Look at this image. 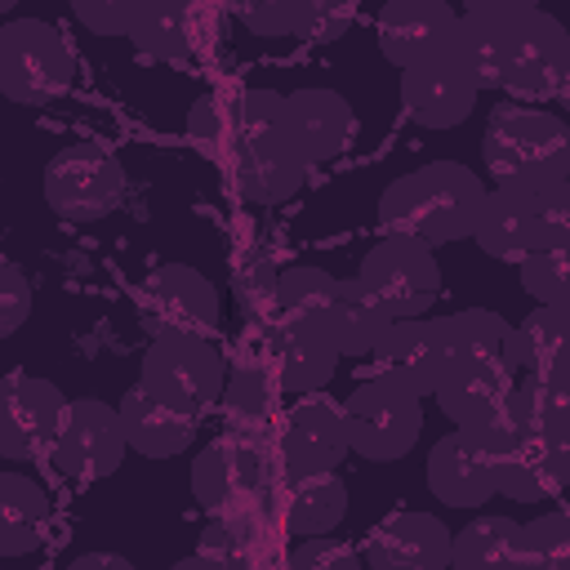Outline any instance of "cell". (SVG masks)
Instances as JSON below:
<instances>
[{"label":"cell","instance_id":"cell-22","mask_svg":"<svg viewBox=\"0 0 570 570\" xmlns=\"http://www.w3.org/2000/svg\"><path fill=\"white\" fill-rule=\"evenodd\" d=\"M272 552V517L263 512V499L214 512V521L200 530V543L191 557H183V570H245L267 561Z\"/></svg>","mask_w":570,"mask_h":570},{"label":"cell","instance_id":"cell-10","mask_svg":"<svg viewBox=\"0 0 570 570\" xmlns=\"http://www.w3.org/2000/svg\"><path fill=\"white\" fill-rule=\"evenodd\" d=\"M499 450L503 436L490 423L445 432L428 450V490L445 508H481L499 494Z\"/></svg>","mask_w":570,"mask_h":570},{"label":"cell","instance_id":"cell-45","mask_svg":"<svg viewBox=\"0 0 570 570\" xmlns=\"http://www.w3.org/2000/svg\"><path fill=\"white\" fill-rule=\"evenodd\" d=\"M27 316H31V285H27L22 267L0 258V338L18 334L27 325Z\"/></svg>","mask_w":570,"mask_h":570},{"label":"cell","instance_id":"cell-30","mask_svg":"<svg viewBox=\"0 0 570 570\" xmlns=\"http://www.w3.org/2000/svg\"><path fill=\"white\" fill-rule=\"evenodd\" d=\"M566 307L534 303L521 325H512V370L534 374V379H566V347H570V325Z\"/></svg>","mask_w":570,"mask_h":570},{"label":"cell","instance_id":"cell-27","mask_svg":"<svg viewBox=\"0 0 570 570\" xmlns=\"http://www.w3.org/2000/svg\"><path fill=\"white\" fill-rule=\"evenodd\" d=\"M285 490H281V508L276 521L285 525V534H334V525L347 517V485L338 481L334 468L321 472H285Z\"/></svg>","mask_w":570,"mask_h":570},{"label":"cell","instance_id":"cell-31","mask_svg":"<svg viewBox=\"0 0 570 570\" xmlns=\"http://www.w3.org/2000/svg\"><path fill=\"white\" fill-rule=\"evenodd\" d=\"M49 521V494L22 472H0V557H27L40 548Z\"/></svg>","mask_w":570,"mask_h":570},{"label":"cell","instance_id":"cell-37","mask_svg":"<svg viewBox=\"0 0 570 570\" xmlns=\"http://www.w3.org/2000/svg\"><path fill=\"white\" fill-rule=\"evenodd\" d=\"M570 561V517L543 512L517 530V570H561Z\"/></svg>","mask_w":570,"mask_h":570},{"label":"cell","instance_id":"cell-25","mask_svg":"<svg viewBox=\"0 0 570 570\" xmlns=\"http://www.w3.org/2000/svg\"><path fill=\"white\" fill-rule=\"evenodd\" d=\"M116 410H120V428H125L129 450H138L142 459H174L196 436V414L151 396L142 383L134 392H125Z\"/></svg>","mask_w":570,"mask_h":570},{"label":"cell","instance_id":"cell-8","mask_svg":"<svg viewBox=\"0 0 570 570\" xmlns=\"http://www.w3.org/2000/svg\"><path fill=\"white\" fill-rule=\"evenodd\" d=\"M223 374L227 365L223 352L209 343V334H160L151 338L138 365V383L187 414H200L218 401Z\"/></svg>","mask_w":570,"mask_h":570},{"label":"cell","instance_id":"cell-23","mask_svg":"<svg viewBox=\"0 0 570 570\" xmlns=\"http://www.w3.org/2000/svg\"><path fill=\"white\" fill-rule=\"evenodd\" d=\"M570 476V432L512 436L499 450V494L517 503L552 499Z\"/></svg>","mask_w":570,"mask_h":570},{"label":"cell","instance_id":"cell-6","mask_svg":"<svg viewBox=\"0 0 570 570\" xmlns=\"http://www.w3.org/2000/svg\"><path fill=\"white\" fill-rule=\"evenodd\" d=\"M76 58L67 36L53 22L40 18H18L0 27V94L9 102H53L58 94L71 89Z\"/></svg>","mask_w":570,"mask_h":570},{"label":"cell","instance_id":"cell-38","mask_svg":"<svg viewBox=\"0 0 570 570\" xmlns=\"http://www.w3.org/2000/svg\"><path fill=\"white\" fill-rule=\"evenodd\" d=\"M285 134V94L276 89H245L232 102V147H249L263 138Z\"/></svg>","mask_w":570,"mask_h":570},{"label":"cell","instance_id":"cell-47","mask_svg":"<svg viewBox=\"0 0 570 570\" xmlns=\"http://www.w3.org/2000/svg\"><path fill=\"white\" fill-rule=\"evenodd\" d=\"M463 9H476V13H499V18H521V13L539 9V0H463Z\"/></svg>","mask_w":570,"mask_h":570},{"label":"cell","instance_id":"cell-14","mask_svg":"<svg viewBox=\"0 0 570 570\" xmlns=\"http://www.w3.org/2000/svg\"><path fill=\"white\" fill-rule=\"evenodd\" d=\"M263 356L276 379V387L294 396L321 392L334 370H338V347L321 321H298V316H272L263 334Z\"/></svg>","mask_w":570,"mask_h":570},{"label":"cell","instance_id":"cell-16","mask_svg":"<svg viewBox=\"0 0 570 570\" xmlns=\"http://www.w3.org/2000/svg\"><path fill=\"white\" fill-rule=\"evenodd\" d=\"M62 392L49 379L36 374H4L0 379V459H36L49 450L58 419H62Z\"/></svg>","mask_w":570,"mask_h":570},{"label":"cell","instance_id":"cell-42","mask_svg":"<svg viewBox=\"0 0 570 570\" xmlns=\"http://www.w3.org/2000/svg\"><path fill=\"white\" fill-rule=\"evenodd\" d=\"M187 138L209 156L232 147V102H223L218 94H200L187 111Z\"/></svg>","mask_w":570,"mask_h":570},{"label":"cell","instance_id":"cell-19","mask_svg":"<svg viewBox=\"0 0 570 570\" xmlns=\"http://www.w3.org/2000/svg\"><path fill=\"white\" fill-rule=\"evenodd\" d=\"M383 374L410 383L419 396H428L445 370V316H392L370 352Z\"/></svg>","mask_w":570,"mask_h":570},{"label":"cell","instance_id":"cell-1","mask_svg":"<svg viewBox=\"0 0 570 570\" xmlns=\"http://www.w3.org/2000/svg\"><path fill=\"white\" fill-rule=\"evenodd\" d=\"M512 387V325L490 307L445 316V370L432 387L454 428H481L499 414Z\"/></svg>","mask_w":570,"mask_h":570},{"label":"cell","instance_id":"cell-44","mask_svg":"<svg viewBox=\"0 0 570 570\" xmlns=\"http://www.w3.org/2000/svg\"><path fill=\"white\" fill-rule=\"evenodd\" d=\"M285 566L289 570H356L361 552L338 543V539H330V534H307L285 552Z\"/></svg>","mask_w":570,"mask_h":570},{"label":"cell","instance_id":"cell-46","mask_svg":"<svg viewBox=\"0 0 570 570\" xmlns=\"http://www.w3.org/2000/svg\"><path fill=\"white\" fill-rule=\"evenodd\" d=\"M71 13L94 36H125L134 18V0H71Z\"/></svg>","mask_w":570,"mask_h":570},{"label":"cell","instance_id":"cell-15","mask_svg":"<svg viewBox=\"0 0 570 570\" xmlns=\"http://www.w3.org/2000/svg\"><path fill=\"white\" fill-rule=\"evenodd\" d=\"M481 85L441 49L423 62L401 67V107L423 129H454L472 116Z\"/></svg>","mask_w":570,"mask_h":570},{"label":"cell","instance_id":"cell-32","mask_svg":"<svg viewBox=\"0 0 570 570\" xmlns=\"http://www.w3.org/2000/svg\"><path fill=\"white\" fill-rule=\"evenodd\" d=\"M191 27H196V0H134L129 40L134 49L178 62L191 53Z\"/></svg>","mask_w":570,"mask_h":570},{"label":"cell","instance_id":"cell-2","mask_svg":"<svg viewBox=\"0 0 570 570\" xmlns=\"http://www.w3.org/2000/svg\"><path fill=\"white\" fill-rule=\"evenodd\" d=\"M485 183L459 160H428L392 178L379 196V223L387 232L419 236L428 245H450L472 236Z\"/></svg>","mask_w":570,"mask_h":570},{"label":"cell","instance_id":"cell-7","mask_svg":"<svg viewBox=\"0 0 570 570\" xmlns=\"http://www.w3.org/2000/svg\"><path fill=\"white\" fill-rule=\"evenodd\" d=\"M356 285L387 316H419L441 294V263H436L428 240L405 236V232H387L379 245L365 249Z\"/></svg>","mask_w":570,"mask_h":570},{"label":"cell","instance_id":"cell-13","mask_svg":"<svg viewBox=\"0 0 570 570\" xmlns=\"http://www.w3.org/2000/svg\"><path fill=\"white\" fill-rule=\"evenodd\" d=\"M566 76H570V36H566V27L543 9L521 13L512 22V49H508L499 85L521 94V98H548L566 85Z\"/></svg>","mask_w":570,"mask_h":570},{"label":"cell","instance_id":"cell-4","mask_svg":"<svg viewBox=\"0 0 570 570\" xmlns=\"http://www.w3.org/2000/svg\"><path fill=\"white\" fill-rule=\"evenodd\" d=\"M481 156L499 183H552L570 174V129L543 107H494Z\"/></svg>","mask_w":570,"mask_h":570},{"label":"cell","instance_id":"cell-11","mask_svg":"<svg viewBox=\"0 0 570 570\" xmlns=\"http://www.w3.org/2000/svg\"><path fill=\"white\" fill-rule=\"evenodd\" d=\"M125 428H120V410L98 401V396H76L62 405L58 432L49 441V459L62 476L76 481H98L111 476L125 463Z\"/></svg>","mask_w":570,"mask_h":570},{"label":"cell","instance_id":"cell-18","mask_svg":"<svg viewBox=\"0 0 570 570\" xmlns=\"http://www.w3.org/2000/svg\"><path fill=\"white\" fill-rule=\"evenodd\" d=\"M361 566L370 570H445L450 566V530L432 512H392L383 517L365 548Z\"/></svg>","mask_w":570,"mask_h":570},{"label":"cell","instance_id":"cell-20","mask_svg":"<svg viewBox=\"0 0 570 570\" xmlns=\"http://www.w3.org/2000/svg\"><path fill=\"white\" fill-rule=\"evenodd\" d=\"M352 107L338 89L303 85L285 94V138L303 156V165H325L352 142Z\"/></svg>","mask_w":570,"mask_h":570},{"label":"cell","instance_id":"cell-49","mask_svg":"<svg viewBox=\"0 0 570 570\" xmlns=\"http://www.w3.org/2000/svg\"><path fill=\"white\" fill-rule=\"evenodd\" d=\"M13 4H18V0H0V13H9V9H13Z\"/></svg>","mask_w":570,"mask_h":570},{"label":"cell","instance_id":"cell-48","mask_svg":"<svg viewBox=\"0 0 570 570\" xmlns=\"http://www.w3.org/2000/svg\"><path fill=\"white\" fill-rule=\"evenodd\" d=\"M67 566H71V570H94V566H107V570H134V561L120 557V552H80V557H71Z\"/></svg>","mask_w":570,"mask_h":570},{"label":"cell","instance_id":"cell-9","mask_svg":"<svg viewBox=\"0 0 570 570\" xmlns=\"http://www.w3.org/2000/svg\"><path fill=\"white\" fill-rule=\"evenodd\" d=\"M45 200L67 223L107 218L125 200V165L98 142H71L45 165Z\"/></svg>","mask_w":570,"mask_h":570},{"label":"cell","instance_id":"cell-17","mask_svg":"<svg viewBox=\"0 0 570 570\" xmlns=\"http://www.w3.org/2000/svg\"><path fill=\"white\" fill-rule=\"evenodd\" d=\"M263 490H267V463H263L258 445H249L240 436L209 441L191 463V494L209 512L254 503V499H263Z\"/></svg>","mask_w":570,"mask_h":570},{"label":"cell","instance_id":"cell-21","mask_svg":"<svg viewBox=\"0 0 570 570\" xmlns=\"http://www.w3.org/2000/svg\"><path fill=\"white\" fill-rule=\"evenodd\" d=\"M454 18L459 13H454L450 0H383L379 22H374L379 53L392 67L423 62V58H432L450 45Z\"/></svg>","mask_w":570,"mask_h":570},{"label":"cell","instance_id":"cell-40","mask_svg":"<svg viewBox=\"0 0 570 570\" xmlns=\"http://www.w3.org/2000/svg\"><path fill=\"white\" fill-rule=\"evenodd\" d=\"M276 272H281V267H276L263 249H249V254L236 263L232 285H236V298H240L245 312H254V316L272 312V303H276Z\"/></svg>","mask_w":570,"mask_h":570},{"label":"cell","instance_id":"cell-36","mask_svg":"<svg viewBox=\"0 0 570 570\" xmlns=\"http://www.w3.org/2000/svg\"><path fill=\"white\" fill-rule=\"evenodd\" d=\"M223 410L236 419V423H263L272 401H276V379L267 365L258 361H240L232 374H223V392H218Z\"/></svg>","mask_w":570,"mask_h":570},{"label":"cell","instance_id":"cell-24","mask_svg":"<svg viewBox=\"0 0 570 570\" xmlns=\"http://www.w3.org/2000/svg\"><path fill=\"white\" fill-rule=\"evenodd\" d=\"M347 459V428H343V405L325 396H307L281 432V463L285 472H321L338 468Z\"/></svg>","mask_w":570,"mask_h":570},{"label":"cell","instance_id":"cell-29","mask_svg":"<svg viewBox=\"0 0 570 570\" xmlns=\"http://www.w3.org/2000/svg\"><path fill=\"white\" fill-rule=\"evenodd\" d=\"M512 22L517 18H499V13H476V9H463L454 18V31H450V45L445 53L485 89L503 80V62H508V49H512Z\"/></svg>","mask_w":570,"mask_h":570},{"label":"cell","instance_id":"cell-39","mask_svg":"<svg viewBox=\"0 0 570 570\" xmlns=\"http://www.w3.org/2000/svg\"><path fill=\"white\" fill-rule=\"evenodd\" d=\"M517 276H521V289L534 298V303H548V307H566V245H539V249H525L517 258Z\"/></svg>","mask_w":570,"mask_h":570},{"label":"cell","instance_id":"cell-33","mask_svg":"<svg viewBox=\"0 0 570 570\" xmlns=\"http://www.w3.org/2000/svg\"><path fill=\"white\" fill-rule=\"evenodd\" d=\"M517 530L512 517H476L463 530H450V566L459 570H517Z\"/></svg>","mask_w":570,"mask_h":570},{"label":"cell","instance_id":"cell-3","mask_svg":"<svg viewBox=\"0 0 570 570\" xmlns=\"http://www.w3.org/2000/svg\"><path fill=\"white\" fill-rule=\"evenodd\" d=\"M472 240L490 258H521L539 245L570 240V183H494L481 196Z\"/></svg>","mask_w":570,"mask_h":570},{"label":"cell","instance_id":"cell-43","mask_svg":"<svg viewBox=\"0 0 570 570\" xmlns=\"http://www.w3.org/2000/svg\"><path fill=\"white\" fill-rule=\"evenodd\" d=\"M352 18H356V0H298V27H294V36L316 40V45H330V40L347 36Z\"/></svg>","mask_w":570,"mask_h":570},{"label":"cell","instance_id":"cell-41","mask_svg":"<svg viewBox=\"0 0 570 570\" xmlns=\"http://www.w3.org/2000/svg\"><path fill=\"white\" fill-rule=\"evenodd\" d=\"M232 13L249 36L263 40H285L298 27V0H232Z\"/></svg>","mask_w":570,"mask_h":570},{"label":"cell","instance_id":"cell-28","mask_svg":"<svg viewBox=\"0 0 570 570\" xmlns=\"http://www.w3.org/2000/svg\"><path fill=\"white\" fill-rule=\"evenodd\" d=\"M303 156L289 147L285 134L236 147V191L254 205H281L303 187Z\"/></svg>","mask_w":570,"mask_h":570},{"label":"cell","instance_id":"cell-34","mask_svg":"<svg viewBox=\"0 0 570 570\" xmlns=\"http://www.w3.org/2000/svg\"><path fill=\"white\" fill-rule=\"evenodd\" d=\"M338 289L343 281L330 276L325 267H312V263H294L285 272H276V303H272V316H298V321H330L334 303H338Z\"/></svg>","mask_w":570,"mask_h":570},{"label":"cell","instance_id":"cell-35","mask_svg":"<svg viewBox=\"0 0 570 570\" xmlns=\"http://www.w3.org/2000/svg\"><path fill=\"white\" fill-rule=\"evenodd\" d=\"M387 321H392V316H387L383 307H374V303L361 294L356 281H343L338 303H334L325 330H330L338 356H370L374 343H379V334L387 330Z\"/></svg>","mask_w":570,"mask_h":570},{"label":"cell","instance_id":"cell-26","mask_svg":"<svg viewBox=\"0 0 570 570\" xmlns=\"http://www.w3.org/2000/svg\"><path fill=\"white\" fill-rule=\"evenodd\" d=\"M490 428L512 441V436H548V432H570V379H534L525 374L521 383L508 387L499 414Z\"/></svg>","mask_w":570,"mask_h":570},{"label":"cell","instance_id":"cell-12","mask_svg":"<svg viewBox=\"0 0 570 570\" xmlns=\"http://www.w3.org/2000/svg\"><path fill=\"white\" fill-rule=\"evenodd\" d=\"M138 316L151 330V338H160V334H214V325H218V289L200 267L165 263L142 281Z\"/></svg>","mask_w":570,"mask_h":570},{"label":"cell","instance_id":"cell-5","mask_svg":"<svg viewBox=\"0 0 570 570\" xmlns=\"http://www.w3.org/2000/svg\"><path fill=\"white\" fill-rule=\"evenodd\" d=\"M343 428L347 454H361L370 463L405 459L423 432V396L392 374H374L343 401Z\"/></svg>","mask_w":570,"mask_h":570}]
</instances>
